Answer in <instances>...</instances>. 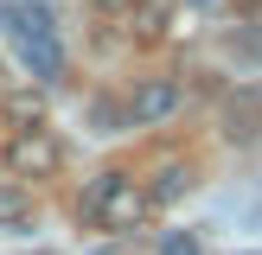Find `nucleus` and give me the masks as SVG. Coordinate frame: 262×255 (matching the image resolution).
<instances>
[{
	"label": "nucleus",
	"instance_id": "1",
	"mask_svg": "<svg viewBox=\"0 0 262 255\" xmlns=\"http://www.w3.org/2000/svg\"><path fill=\"white\" fill-rule=\"evenodd\" d=\"M154 211L147 185H141L135 172H122V166H109V172H96L83 185V204H77V217H83L90 230H102V236H128V230H141Z\"/></svg>",
	"mask_w": 262,
	"mask_h": 255
},
{
	"label": "nucleus",
	"instance_id": "2",
	"mask_svg": "<svg viewBox=\"0 0 262 255\" xmlns=\"http://www.w3.org/2000/svg\"><path fill=\"white\" fill-rule=\"evenodd\" d=\"M0 166H7V178H19V185H32V178H58L64 172V140L51 134L45 121H38V128H13L7 147H0Z\"/></svg>",
	"mask_w": 262,
	"mask_h": 255
},
{
	"label": "nucleus",
	"instance_id": "3",
	"mask_svg": "<svg viewBox=\"0 0 262 255\" xmlns=\"http://www.w3.org/2000/svg\"><path fill=\"white\" fill-rule=\"evenodd\" d=\"M230 147H262V83H243L224 96V115H217Z\"/></svg>",
	"mask_w": 262,
	"mask_h": 255
},
{
	"label": "nucleus",
	"instance_id": "4",
	"mask_svg": "<svg viewBox=\"0 0 262 255\" xmlns=\"http://www.w3.org/2000/svg\"><path fill=\"white\" fill-rule=\"evenodd\" d=\"M179 109H186V89H179L173 76H147V83L128 96V128H160V121H173Z\"/></svg>",
	"mask_w": 262,
	"mask_h": 255
},
{
	"label": "nucleus",
	"instance_id": "5",
	"mask_svg": "<svg viewBox=\"0 0 262 255\" xmlns=\"http://www.w3.org/2000/svg\"><path fill=\"white\" fill-rule=\"evenodd\" d=\"M13 58H19V70L32 76V83H64V76H71V51H64L58 32H45V38H19V45H13Z\"/></svg>",
	"mask_w": 262,
	"mask_h": 255
},
{
	"label": "nucleus",
	"instance_id": "6",
	"mask_svg": "<svg viewBox=\"0 0 262 255\" xmlns=\"http://www.w3.org/2000/svg\"><path fill=\"white\" fill-rule=\"evenodd\" d=\"M0 32H7V45L45 38V32H58V7L51 0H0Z\"/></svg>",
	"mask_w": 262,
	"mask_h": 255
},
{
	"label": "nucleus",
	"instance_id": "7",
	"mask_svg": "<svg viewBox=\"0 0 262 255\" xmlns=\"http://www.w3.org/2000/svg\"><path fill=\"white\" fill-rule=\"evenodd\" d=\"M173 7H179V0H135V7L122 13V19H128V38H135V45H154V38H166V26H173Z\"/></svg>",
	"mask_w": 262,
	"mask_h": 255
},
{
	"label": "nucleus",
	"instance_id": "8",
	"mask_svg": "<svg viewBox=\"0 0 262 255\" xmlns=\"http://www.w3.org/2000/svg\"><path fill=\"white\" fill-rule=\"evenodd\" d=\"M186 185H192V166H186V160H166L160 172L147 178V198H154V204H173V198H179Z\"/></svg>",
	"mask_w": 262,
	"mask_h": 255
},
{
	"label": "nucleus",
	"instance_id": "9",
	"mask_svg": "<svg viewBox=\"0 0 262 255\" xmlns=\"http://www.w3.org/2000/svg\"><path fill=\"white\" fill-rule=\"evenodd\" d=\"M26 223H32V198H26L19 178H7L0 185V230H26Z\"/></svg>",
	"mask_w": 262,
	"mask_h": 255
},
{
	"label": "nucleus",
	"instance_id": "10",
	"mask_svg": "<svg viewBox=\"0 0 262 255\" xmlns=\"http://www.w3.org/2000/svg\"><path fill=\"white\" fill-rule=\"evenodd\" d=\"M0 115H7L13 128H38L45 121V102H38V89H13V96L0 102Z\"/></svg>",
	"mask_w": 262,
	"mask_h": 255
},
{
	"label": "nucleus",
	"instance_id": "11",
	"mask_svg": "<svg viewBox=\"0 0 262 255\" xmlns=\"http://www.w3.org/2000/svg\"><path fill=\"white\" fill-rule=\"evenodd\" d=\"M230 51H237V58H250V64H262V19L237 26V32H230Z\"/></svg>",
	"mask_w": 262,
	"mask_h": 255
},
{
	"label": "nucleus",
	"instance_id": "12",
	"mask_svg": "<svg viewBox=\"0 0 262 255\" xmlns=\"http://www.w3.org/2000/svg\"><path fill=\"white\" fill-rule=\"evenodd\" d=\"M160 255H205V242H199V230H166Z\"/></svg>",
	"mask_w": 262,
	"mask_h": 255
},
{
	"label": "nucleus",
	"instance_id": "13",
	"mask_svg": "<svg viewBox=\"0 0 262 255\" xmlns=\"http://www.w3.org/2000/svg\"><path fill=\"white\" fill-rule=\"evenodd\" d=\"M96 7H102V13H128L135 0H96Z\"/></svg>",
	"mask_w": 262,
	"mask_h": 255
},
{
	"label": "nucleus",
	"instance_id": "14",
	"mask_svg": "<svg viewBox=\"0 0 262 255\" xmlns=\"http://www.w3.org/2000/svg\"><path fill=\"white\" fill-rule=\"evenodd\" d=\"M186 7H217V0H186Z\"/></svg>",
	"mask_w": 262,
	"mask_h": 255
},
{
	"label": "nucleus",
	"instance_id": "15",
	"mask_svg": "<svg viewBox=\"0 0 262 255\" xmlns=\"http://www.w3.org/2000/svg\"><path fill=\"white\" fill-rule=\"evenodd\" d=\"M243 7H250V13H262V0H243Z\"/></svg>",
	"mask_w": 262,
	"mask_h": 255
},
{
	"label": "nucleus",
	"instance_id": "16",
	"mask_svg": "<svg viewBox=\"0 0 262 255\" xmlns=\"http://www.w3.org/2000/svg\"><path fill=\"white\" fill-rule=\"evenodd\" d=\"M243 255H262V249H243Z\"/></svg>",
	"mask_w": 262,
	"mask_h": 255
},
{
	"label": "nucleus",
	"instance_id": "17",
	"mask_svg": "<svg viewBox=\"0 0 262 255\" xmlns=\"http://www.w3.org/2000/svg\"><path fill=\"white\" fill-rule=\"evenodd\" d=\"M51 7H58V0H51Z\"/></svg>",
	"mask_w": 262,
	"mask_h": 255
},
{
	"label": "nucleus",
	"instance_id": "18",
	"mask_svg": "<svg viewBox=\"0 0 262 255\" xmlns=\"http://www.w3.org/2000/svg\"><path fill=\"white\" fill-rule=\"evenodd\" d=\"M45 255H51V249H45Z\"/></svg>",
	"mask_w": 262,
	"mask_h": 255
}]
</instances>
